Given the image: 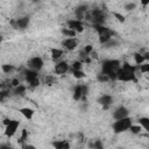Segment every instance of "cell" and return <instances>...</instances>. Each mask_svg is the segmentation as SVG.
<instances>
[{"instance_id":"27","label":"cell","mask_w":149,"mask_h":149,"mask_svg":"<svg viewBox=\"0 0 149 149\" xmlns=\"http://www.w3.org/2000/svg\"><path fill=\"white\" fill-rule=\"evenodd\" d=\"M13 70H14L13 65H9V64H5V65H2V71H3L5 73H9V72H12Z\"/></svg>"},{"instance_id":"5","label":"cell","mask_w":149,"mask_h":149,"mask_svg":"<svg viewBox=\"0 0 149 149\" xmlns=\"http://www.w3.org/2000/svg\"><path fill=\"white\" fill-rule=\"evenodd\" d=\"M95 28V31H97V35H98V38H99V42L101 44H107L111 40H113L112 37V30L106 27L105 24L104 26H97L94 27Z\"/></svg>"},{"instance_id":"7","label":"cell","mask_w":149,"mask_h":149,"mask_svg":"<svg viewBox=\"0 0 149 149\" xmlns=\"http://www.w3.org/2000/svg\"><path fill=\"white\" fill-rule=\"evenodd\" d=\"M24 74V80L27 81V84L29 85V86H31V87H36V86H38L40 85V78H38V72H35V71H33V70H26L24 72H23Z\"/></svg>"},{"instance_id":"20","label":"cell","mask_w":149,"mask_h":149,"mask_svg":"<svg viewBox=\"0 0 149 149\" xmlns=\"http://www.w3.org/2000/svg\"><path fill=\"white\" fill-rule=\"evenodd\" d=\"M137 70H139V72H140V73H143V74L149 73V63H148V62H146V63H143V64L139 65V66H137Z\"/></svg>"},{"instance_id":"24","label":"cell","mask_w":149,"mask_h":149,"mask_svg":"<svg viewBox=\"0 0 149 149\" xmlns=\"http://www.w3.org/2000/svg\"><path fill=\"white\" fill-rule=\"evenodd\" d=\"M26 88H27V87L21 84V85H19L17 87L14 88V93H15V94H23V93L26 92Z\"/></svg>"},{"instance_id":"15","label":"cell","mask_w":149,"mask_h":149,"mask_svg":"<svg viewBox=\"0 0 149 149\" xmlns=\"http://www.w3.org/2000/svg\"><path fill=\"white\" fill-rule=\"evenodd\" d=\"M98 102L104 107V108H108L112 104H113V97L111 94H102L100 95V98L98 99Z\"/></svg>"},{"instance_id":"2","label":"cell","mask_w":149,"mask_h":149,"mask_svg":"<svg viewBox=\"0 0 149 149\" xmlns=\"http://www.w3.org/2000/svg\"><path fill=\"white\" fill-rule=\"evenodd\" d=\"M136 71H137L136 65H130L128 63H125V64H122L116 79L125 81V83L134 81V80H136Z\"/></svg>"},{"instance_id":"23","label":"cell","mask_w":149,"mask_h":149,"mask_svg":"<svg viewBox=\"0 0 149 149\" xmlns=\"http://www.w3.org/2000/svg\"><path fill=\"white\" fill-rule=\"evenodd\" d=\"M97 79H98V81H100V83H107V81L111 80V78H109L107 74L102 73V72H100V73L97 76Z\"/></svg>"},{"instance_id":"28","label":"cell","mask_w":149,"mask_h":149,"mask_svg":"<svg viewBox=\"0 0 149 149\" xmlns=\"http://www.w3.org/2000/svg\"><path fill=\"white\" fill-rule=\"evenodd\" d=\"M0 149H14V147L12 146V144H9L8 142H2L1 144H0Z\"/></svg>"},{"instance_id":"17","label":"cell","mask_w":149,"mask_h":149,"mask_svg":"<svg viewBox=\"0 0 149 149\" xmlns=\"http://www.w3.org/2000/svg\"><path fill=\"white\" fill-rule=\"evenodd\" d=\"M19 113H20L26 120H31L33 116H34V114H35V111H34L33 108H30V107H21V108L19 109Z\"/></svg>"},{"instance_id":"19","label":"cell","mask_w":149,"mask_h":149,"mask_svg":"<svg viewBox=\"0 0 149 149\" xmlns=\"http://www.w3.org/2000/svg\"><path fill=\"white\" fill-rule=\"evenodd\" d=\"M134 62H135L136 66H139V65H141V64L146 63L147 61H146V58H144V55H143V54H141V52H136V54L134 55Z\"/></svg>"},{"instance_id":"10","label":"cell","mask_w":149,"mask_h":149,"mask_svg":"<svg viewBox=\"0 0 149 149\" xmlns=\"http://www.w3.org/2000/svg\"><path fill=\"white\" fill-rule=\"evenodd\" d=\"M62 47L66 51H73L78 47V40L76 37H65L62 41Z\"/></svg>"},{"instance_id":"21","label":"cell","mask_w":149,"mask_h":149,"mask_svg":"<svg viewBox=\"0 0 149 149\" xmlns=\"http://www.w3.org/2000/svg\"><path fill=\"white\" fill-rule=\"evenodd\" d=\"M142 130H143V129H142V127H141L139 123H136V125L133 123L132 127H130V129H129V132L133 133V134H140Z\"/></svg>"},{"instance_id":"9","label":"cell","mask_w":149,"mask_h":149,"mask_svg":"<svg viewBox=\"0 0 149 149\" xmlns=\"http://www.w3.org/2000/svg\"><path fill=\"white\" fill-rule=\"evenodd\" d=\"M70 70H71V65L66 61H61V62L56 63L54 66V72H55V74H58V76L65 74Z\"/></svg>"},{"instance_id":"26","label":"cell","mask_w":149,"mask_h":149,"mask_svg":"<svg viewBox=\"0 0 149 149\" xmlns=\"http://www.w3.org/2000/svg\"><path fill=\"white\" fill-rule=\"evenodd\" d=\"M136 6L137 5L135 2H127V3H125V9L126 10H133L136 8Z\"/></svg>"},{"instance_id":"25","label":"cell","mask_w":149,"mask_h":149,"mask_svg":"<svg viewBox=\"0 0 149 149\" xmlns=\"http://www.w3.org/2000/svg\"><path fill=\"white\" fill-rule=\"evenodd\" d=\"M72 74H73V77L76 78V79H83L84 77H85V73H84V71L83 70H80V71H72Z\"/></svg>"},{"instance_id":"8","label":"cell","mask_w":149,"mask_h":149,"mask_svg":"<svg viewBox=\"0 0 149 149\" xmlns=\"http://www.w3.org/2000/svg\"><path fill=\"white\" fill-rule=\"evenodd\" d=\"M68 27L66 28H69V29H71V30H73V31H76L77 34H80V33H83L84 31V29H85V24H84V21H81V20H78V19H70L69 21H68Z\"/></svg>"},{"instance_id":"30","label":"cell","mask_w":149,"mask_h":149,"mask_svg":"<svg viewBox=\"0 0 149 149\" xmlns=\"http://www.w3.org/2000/svg\"><path fill=\"white\" fill-rule=\"evenodd\" d=\"M114 16L118 17V20H119L120 22H125V16H123V15H121V14H119V13H114Z\"/></svg>"},{"instance_id":"14","label":"cell","mask_w":149,"mask_h":149,"mask_svg":"<svg viewBox=\"0 0 149 149\" xmlns=\"http://www.w3.org/2000/svg\"><path fill=\"white\" fill-rule=\"evenodd\" d=\"M63 55H64V49L52 48V49L50 50V58H51L54 62H56V63H58V62L63 61V59H62Z\"/></svg>"},{"instance_id":"12","label":"cell","mask_w":149,"mask_h":149,"mask_svg":"<svg viewBox=\"0 0 149 149\" xmlns=\"http://www.w3.org/2000/svg\"><path fill=\"white\" fill-rule=\"evenodd\" d=\"M88 92V87L87 85H84V84H79L74 87V91H73V97L76 100H80L81 98H84Z\"/></svg>"},{"instance_id":"11","label":"cell","mask_w":149,"mask_h":149,"mask_svg":"<svg viewBox=\"0 0 149 149\" xmlns=\"http://www.w3.org/2000/svg\"><path fill=\"white\" fill-rule=\"evenodd\" d=\"M112 116H113L114 121H115V120H121V119H125V118H128V116H129V111H128L127 107H125V106L121 105V106L116 107V108L113 111Z\"/></svg>"},{"instance_id":"22","label":"cell","mask_w":149,"mask_h":149,"mask_svg":"<svg viewBox=\"0 0 149 149\" xmlns=\"http://www.w3.org/2000/svg\"><path fill=\"white\" fill-rule=\"evenodd\" d=\"M62 33H63V35H65V37H76V35H77L76 31H73V30H71L69 28L62 29Z\"/></svg>"},{"instance_id":"31","label":"cell","mask_w":149,"mask_h":149,"mask_svg":"<svg viewBox=\"0 0 149 149\" xmlns=\"http://www.w3.org/2000/svg\"><path fill=\"white\" fill-rule=\"evenodd\" d=\"M102 149H104V148H102Z\"/></svg>"},{"instance_id":"6","label":"cell","mask_w":149,"mask_h":149,"mask_svg":"<svg viewBox=\"0 0 149 149\" xmlns=\"http://www.w3.org/2000/svg\"><path fill=\"white\" fill-rule=\"evenodd\" d=\"M27 66L29 70H33L35 72H40L44 66V61L40 56H34V57L29 58V61L27 62Z\"/></svg>"},{"instance_id":"29","label":"cell","mask_w":149,"mask_h":149,"mask_svg":"<svg viewBox=\"0 0 149 149\" xmlns=\"http://www.w3.org/2000/svg\"><path fill=\"white\" fill-rule=\"evenodd\" d=\"M21 148H22V149H36V147H35V146L29 144V143H24V144H22V146H21Z\"/></svg>"},{"instance_id":"1","label":"cell","mask_w":149,"mask_h":149,"mask_svg":"<svg viewBox=\"0 0 149 149\" xmlns=\"http://www.w3.org/2000/svg\"><path fill=\"white\" fill-rule=\"evenodd\" d=\"M121 66L122 64L119 59H105L101 64V72L107 74L111 78V80L116 79Z\"/></svg>"},{"instance_id":"4","label":"cell","mask_w":149,"mask_h":149,"mask_svg":"<svg viewBox=\"0 0 149 149\" xmlns=\"http://www.w3.org/2000/svg\"><path fill=\"white\" fill-rule=\"evenodd\" d=\"M132 125H133V121L128 116V118H125V119H121V120H115L112 123V129L115 134H122L125 132H128L130 129Z\"/></svg>"},{"instance_id":"3","label":"cell","mask_w":149,"mask_h":149,"mask_svg":"<svg viewBox=\"0 0 149 149\" xmlns=\"http://www.w3.org/2000/svg\"><path fill=\"white\" fill-rule=\"evenodd\" d=\"M3 135L8 139L13 137L20 127V121L15 119H5L3 120Z\"/></svg>"},{"instance_id":"13","label":"cell","mask_w":149,"mask_h":149,"mask_svg":"<svg viewBox=\"0 0 149 149\" xmlns=\"http://www.w3.org/2000/svg\"><path fill=\"white\" fill-rule=\"evenodd\" d=\"M10 24L16 28V29H26L29 24V19L28 17H19V19H15L10 22Z\"/></svg>"},{"instance_id":"18","label":"cell","mask_w":149,"mask_h":149,"mask_svg":"<svg viewBox=\"0 0 149 149\" xmlns=\"http://www.w3.org/2000/svg\"><path fill=\"white\" fill-rule=\"evenodd\" d=\"M137 123L142 127L143 130L149 132V118L148 116H141V118H139Z\"/></svg>"},{"instance_id":"16","label":"cell","mask_w":149,"mask_h":149,"mask_svg":"<svg viewBox=\"0 0 149 149\" xmlns=\"http://www.w3.org/2000/svg\"><path fill=\"white\" fill-rule=\"evenodd\" d=\"M54 149H71V144L68 140H56L52 142Z\"/></svg>"}]
</instances>
